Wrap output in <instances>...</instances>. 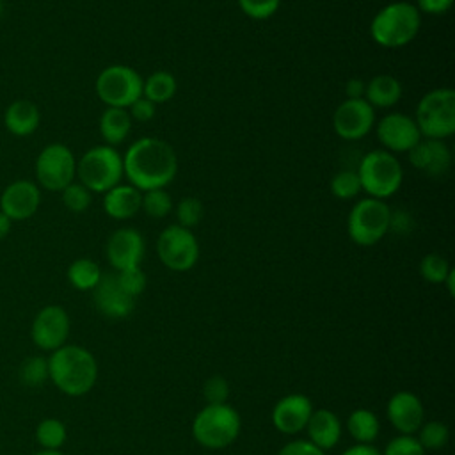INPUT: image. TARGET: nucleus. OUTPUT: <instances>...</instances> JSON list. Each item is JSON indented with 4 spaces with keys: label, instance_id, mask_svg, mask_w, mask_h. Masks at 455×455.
<instances>
[{
    "label": "nucleus",
    "instance_id": "nucleus-1",
    "mask_svg": "<svg viewBox=\"0 0 455 455\" xmlns=\"http://www.w3.org/2000/svg\"><path fill=\"white\" fill-rule=\"evenodd\" d=\"M123 172L130 185L140 192L165 188L178 172V156L169 142L156 137H142L126 149Z\"/></svg>",
    "mask_w": 455,
    "mask_h": 455
},
{
    "label": "nucleus",
    "instance_id": "nucleus-2",
    "mask_svg": "<svg viewBox=\"0 0 455 455\" xmlns=\"http://www.w3.org/2000/svg\"><path fill=\"white\" fill-rule=\"evenodd\" d=\"M48 377L62 393L82 396L96 384L98 364L87 348L62 345L48 359Z\"/></svg>",
    "mask_w": 455,
    "mask_h": 455
},
{
    "label": "nucleus",
    "instance_id": "nucleus-3",
    "mask_svg": "<svg viewBox=\"0 0 455 455\" xmlns=\"http://www.w3.org/2000/svg\"><path fill=\"white\" fill-rule=\"evenodd\" d=\"M421 12L411 2H391L370 21V36L382 48H402L419 32Z\"/></svg>",
    "mask_w": 455,
    "mask_h": 455
},
{
    "label": "nucleus",
    "instance_id": "nucleus-4",
    "mask_svg": "<svg viewBox=\"0 0 455 455\" xmlns=\"http://www.w3.org/2000/svg\"><path fill=\"white\" fill-rule=\"evenodd\" d=\"M240 427L242 419L235 407L229 403H208L196 414L192 435L201 446L220 450L238 437Z\"/></svg>",
    "mask_w": 455,
    "mask_h": 455
},
{
    "label": "nucleus",
    "instance_id": "nucleus-5",
    "mask_svg": "<svg viewBox=\"0 0 455 455\" xmlns=\"http://www.w3.org/2000/svg\"><path fill=\"white\" fill-rule=\"evenodd\" d=\"M355 172L361 181V190H364L368 197L382 201L398 192L403 180V169L398 158L386 149H373L366 153Z\"/></svg>",
    "mask_w": 455,
    "mask_h": 455
},
{
    "label": "nucleus",
    "instance_id": "nucleus-6",
    "mask_svg": "<svg viewBox=\"0 0 455 455\" xmlns=\"http://www.w3.org/2000/svg\"><path fill=\"white\" fill-rule=\"evenodd\" d=\"M416 126L423 139L444 140L455 132V91L437 87L423 94L416 107Z\"/></svg>",
    "mask_w": 455,
    "mask_h": 455
},
{
    "label": "nucleus",
    "instance_id": "nucleus-7",
    "mask_svg": "<svg viewBox=\"0 0 455 455\" xmlns=\"http://www.w3.org/2000/svg\"><path fill=\"white\" fill-rule=\"evenodd\" d=\"M76 176L89 192L105 194L112 187L119 185L124 176L123 156L114 149V146H94L76 162Z\"/></svg>",
    "mask_w": 455,
    "mask_h": 455
},
{
    "label": "nucleus",
    "instance_id": "nucleus-8",
    "mask_svg": "<svg viewBox=\"0 0 455 455\" xmlns=\"http://www.w3.org/2000/svg\"><path fill=\"white\" fill-rule=\"evenodd\" d=\"M391 208L382 199H359L347 219V233L350 240L361 247L375 245L389 231Z\"/></svg>",
    "mask_w": 455,
    "mask_h": 455
},
{
    "label": "nucleus",
    "instance_id": "nucleus-9",
    "mask_svg": "<svg viewBox=\"0 0 455 455\" xmlns=\"http://www.w3.org/2000/svg\"><path fill=\"white\" fill-rule=\"evenodd\" d=\"M94 89L107 107L128 108L142 96V76L130 66L112 64L98 75Z\"/></svg>",
    "mask_w": 455,
    "mask_h": 455
},
{
    "label": "nucleus",
    "instance_id": "nucleus-10",
    "mask_svg": "<svg viewBox=\"0 0 455 455\" xmlns=\"http://www.w3.org/2000/svg\"><path fill=\"white\" fill-rule=\"evenodd\" d=\"M36 178L37 183L50 190L60 192L76 178V160L73 151L66 144H48L41 149L36 158Z\"/></svg>",
    "mask_w": 455,
    "mask_h": 455
},
{
    "label": "nucleus",
    "instance_id": "nucleus-11",
    "mask_svg": "<svg viewBox=\"0 0 455 455\" xmlns=\"http://www.w3.org/2000/svg\"><path fill=\"white\" fill-rule=\"evenodd\" d=\"M156 252L167 268L174 272H187L199 259V243L192 229L171 224L158 235Z\"/></svg>",
    "mask_w": 455,
    "mask_h": 455
},
{
    "label": "nucleus",
    "instance_id": "nucleus-12",
    "mask_svg": "<svg viewBox=\"0 0 455 455\" xmlns=\"http://www.w3.org/2000/svg\"><path fill=\"white\" fill-rule=\"evenodd\" d=\"M375 126V108L364 100H345L332 116V128L343 140H359Z\"/></svg>",
    "mask_w": 455,
    "mask_h": 455
},
{
    "label": "nucleus",
    "instance_id": "nucleus-13",
    "mask_svg": "<svg viewBox=\"0 0 455 455\" xmlns=\"http://www.w3.org/2000/svg\"><path fill=\"white\" fill-rule=\"evenodd\" d=\"M377 139L386 151L407 153L411 151L423 137L416 126L414 117L402 112L386 114L375 126Z\"/></svg>",
    "mask_w": 455,
    "mask_h": 455
},
{
    "label": "nucleus",
    "instance_id": "nucleus-14",
    "mask_svg": "<svg viewBox=\"0 0 455 455\" xmlns=\"http://www.w3.org/2000/svg\"><path fill=\"white\" fill-rule=\"evenodd\" d=\"M69 334V316L60 306L43 307L30 329L32 341L43 350H57L64 345Z\"/></svg>",
    "mask_w": 455,
    "mask_h": 455
},
{
    "label": "nucleus",
    "instance_id": "nucleus-15",
    "mask_svg": "<svg viewBox=\"0 0 455 455\" xmlns=\"http://www.w3.org/2000/svg\"><path fill=\"white\" fill-rule=\"evenodd\" d=\"M41 203L39 187L30 180H16L9 183L0 196V212L11 220L30 219Z\"/></svg>",
    "mask_w": 455,
    "mask_h": 455
},
{
    "label": "nucleus",
    "instance_id": "nucleus-16",
    "mask_svg": "<svg viewBox=\"0 0 455 455\" xmlns=\"http://www.w3.org/2000/svg\"><path fill=\"white\" fill-rule=\"evenodd\" d=\"M105 252L116 270L139 267L144 258V238L135 228H119L108 236Z\"/></svg>",
    "mask_w": 455,
    "mask_h": 455
},
{
    "label": "nucleus",
    "instance_id": "nucleus-17",
    "mask_svg": "<svg viewBox=\"0 0 455 455\" xmlns=\"http://www.w3.org/2000/svg\"><path fill=\"white\" fill-rule=\"evenodd\" d=\"M92 297L96 309L116 320L128 316L135 306V299L119 286L116 274H101L100 283L92 290Z\"/></svg>",
    "mask_w": 455,
    "mask_h": 455
},
{
    "label": "nucleus",
    "instance_id": "nucleus-18",
    "mask_svg": "<svg viewBox=\"0 0 455 455\" xmlns=\"http://www.w3.org/2000/svg\"><path fill=\"white\" fill-rule=\"evenodd\" d=\"M313 414V403L306 395L291 393L283 396L272 411V423L283 434H297L306 428Z\"/></svg>",
    "mask_w": 455,
    "mask_h": 455
},
{
    "label": "nucleus",
    "instance_id": "nucleus-19",
    "mask_svg": "<svg viewBox=\"0 0 455 455\" xmlns=\"http://www.w3.org/2000/svg\"><path fill=\"white\" fill-rule=\"evenodd\" d=\"M423 403L411 391H398L387 402V418L403 435L414 434L423 425Z\"/></svg>",
    "mask_w": 455,
    "mask_h": 455
},
{
    "label": "nucleus",
    "instance_id": "nucleus-20",
    "mask_svg": "<svg viewBox=\"0 0 455 455\" xmlns=\"http://www.w3.org/2000/svg\"><path fill=\"white\" fill-rule=\"evenodd\" d=\"M407 153L411 164L432 178L443 176L451 164V153L446 142L437 139H421Z\"/></svg>",
    "mask_w": 455,
    "mask_h": 455
},
{
    "label": "nucleus",
    "instance_id": "nucleus-21",
    "mask_svg": "<svg viewBox=\"0 0 455 455\" xmlns=\"http://www.w3.org/2000/svg\"><path fill=\"white\" fill-rule=\"evenodd\" d=\"M142 192L133 185H116L103 194V210L116 220H126L140 210Z\"/></svg>",
    "mask_w": 455,
    "mask_h": 455
},
{
    "label": "nucleus",
    "instance_id": "nucleus-22",
    "mask_svg": "<svg viewBox=\"0 0 455 455\" xmlns=\"http://www.w3.org/2000/svg\"><path fill=\"white\" fill-rule=\"evenodd\" d=\"M306 428L311 443L320 450L334 448L341 437V421L332 411L327 409L313 411Z\"/></svg>",
    "mask_w": 455,
    "mask_h": 455
},
{
    "label": "nucleus",
    "instance_id": "nucleus-23",
    "mask_svg": "<svg viewBox=\"0 0 455 455\" xmlns=\"http://www.w3.org/2000/svg\"><path fill=\"white\" fill-rule=\"evenodd\" d=\"M41 121L39 108L30 100H16L12 101L4 114V124L14 137H28L32 135Z\"/></svg>",
    "mask_w": 455,
    "mask_h": 455
},
{
    "label": "nucleus",
    "instance_id": "nucleus-24",
    "mask_svg": "<svg viewBox=\"0 0 455 455\" xmlns=\"http://www.w3.org/2000/svg\"><path fill=\"white\" fill-rule=\"evenodd\" d=\"M363 98L373 108H391L402 98V84L393 75H377L366 84Z\"/></svg>",
    "mask_w": 455,
    "mask_h": 455
},
{
    "label": "nucleus",
    "instance_id": "nucleus-25",
    "mask_svg": "<svg viewBox=\"0 0 455 455\" xmlns=\"http://www.w3.org/2000/svg\"><path fill=\"white\" fill-rule=\"evenodd\" d=\"M132 130V117L126 108L107 107L100 116V133L108 146L121 144Z\"/></svg>",
    "mask_w": 455,
    "mask_h": 455
},
{
    "label": "nucleus",
    "instance_id": "nucleus-26",
    "mask_svg": "<svg viewBox=\"0 0 455 455\" xmlns=\"http://www.w3.org/2000/svg\"><path fill=\"white\" fill-rule=\"evenodd\" d=\"M176 78L169 71H155L146 80H142V96L155 105L169 101L176 94Z\"/></svg>",
    "mask_w": 455,
    "mask_h": 455
},
{
    "label": "nucleus",
    "instance_id": "nucleus-27",
    "mask_svg": "<svg viewBox=\"0 0 455 455\" xmlns=\"http://www.w3.org/2000/svg\"><path fill=\"white\" fill-rule=\"evenodd\" d=\"M347 428L357 443L370 444L371 441L377 439L380 423L379 418L370 409H355L350 412L347 419Z\"/></svg>",
    "mask_w": 455,
    "mask_h": 455
},
{
    "label": "nucleus",
    "instance_id": "nucleus-28",
    "mask_svg": "<svg viewBox=\"0 0 455 455\" xmlns=\"http://www.w3.org/2000/svg\"><path fill=\"white\" fill-rule=\"evenodd\" d=\"M68 279H69L71 286H75L76 290H82V291L94 290V286L101 279V270H100L98 263H94L92 259L78 258L69 265Z\"/></svg>",
    "mask_w": 455,
    "mask_h": 455
},
{
    "label": "nucleus",
    "instance_id": "nucleus-29",
    "mask_svg": "<svg viewBox=\"0 0 455 455\" xmlns=\"http://www.w3.org/2000/svg\"><path fill=\"white\" fill-rule=\"evenodd\" d=\"M36 437L44 450H59L66 441V427L60 419L46 418L37 425Z\"/></svg>",
    "mask_w": 455,
    "mask_h": 455
},
{
    "label": "nucleus",
    "instance_id": "nucleus-30",
    "mask_svg": "<svg viewBox=\"0 0 455 455\" xmlns=\"http://www.w3.org/2000/svg\"><path fill=\"white\" fill-rule=\"evenodd\" d=\"M140 210H144V213L151 219H164L171 213L172 210V199L171 196L165 192V188H153V190H146L142 194V201H140Z\"/></svg>",
    "mask_w": 455,
    "mask_h": 455
},
{
    "label": "nucleus",
    "instance_id": "nucleus-31",
    "mask_svg": "<svg viewBox=\"0 0 455 455\" xmlns=\"http://www.w3.org/2000/svg\"><path fill=\"white\" fill-rule=\"evenodd\" d=\"M331 192L338 199H354L361 192V181L355 171L343 169L331 178Z\"/></svg>",
    "mask_w": 455,
    "mask_h": 455
},
{
    "label": "nucleus",
    "instance_id": "nucleus-32",
    "mask_svg": "<svg viewBox=\"0 0 455 455\" xmlns=\"http://www.w3.org/2000/svg\"><path fill=\"white\" fill-rule=\"evenodd\" d=\"M48 379V359L41 355L27 357L20 366V380L28 387H39Z\"/></svg>",
    "mask_w": 455,
    "mask_h": 455
},
{
    "label": "nucleus",
    "instance_id": "nucleus-33",
    "mask_svg": "<svg viewBox=\"0 0 455 455\" xmlns=\"http://www.w3.org/2000/svg\"><path fill=\"white\" fill-rule=\"evenodd\" d=\"M451 267L448 265L446 258H443L441 254H427L423 256L421 263H419V274L425 281L434 283V284H443L446 275L450 274Z\"/></svg>",
    "mask_w": 455,
    "mask_h": 455
},
{
    "label": "nucleus",
    "instance_id": "nucleus-34",
    "mask_svg": "<svg viewBox=\"0 0 455 455\" xmlns=\"http://www.w3.org/2000/svg\"><path fill=\"white\" fill-rule=\"evenodd\" d=\"M419 444L425 448V450H439L443 448L448 439H450V432H448V427L441 421H428V423H423L419 428Z\"/></svg>",
    "mask_w": 455,
    "mask_h": 455
},
{
    "label": "nucleus",
    "instance_id": "nucleus-35",
    "mask_svg": "<svg viewBox=\"0 0 455 455\" xmlns=\"http://www.w3.org/2000/svg\"><path fill=\"white\" fill-rule=\"evenodd\" d=\"M60 194H62V203L69 212L82 213L91 204V194L92 192H89V188H85L80 181L78 183L76 181L69 183L66 188L60 190Z\"/></svg>",
    "mask_w": 455,
    "mask_h": 455
},
{
    "label": "nucleus",
    "instance_id": "nucleus-36",
    "mask_svg": "<svg viewBox=\"0 0 455 455\" xmlns=\"http://www.w3.org/2000/svg\"><path fill=\"white\" fill-rule=\"evenodd\" d=\"M236 4L247 18L263 21L277 12L281 0H236Z\"/></svg>",
    "mask_w": 455,
    "mask_h": 455
},
{
    "label": "nucleus",
    "instance_id": "nucleus-37",
    "mask_svg": "<svg viewBox=\"0 0 455 455\" xmlns=\"http://www.w3.org/2000/svg\"><path fill=\"white\" fill-rule=\"evenodd\" d=\"M201 217H203V203L197 197H183L176 204V219L180 226L192 229L201 222Z\"/></svg>",
    "mask_w": 455,
    "mask_h": 455
},
{
    "label": "nucleus",
    "instance_id": "nucleus-38",
    "mask_svg": "<svg viewBox=\"0 0 455 455\" xmlns=\"http://www.w3.org/2000/svg\"><path fill=\"white\" fill-rule=\"evenodd\" d=\"M117 283L119 286L130 295V297H137L144 291L146 288V274L140 270V267H132V268H124V270H117L116 272Z\"/></svg>",
    "mask_w": 455,
    "mask_h": 455
},
{
    "label": "nucleus",
    "instance_id": "nucleus-39",
    "mask_svg": "<svg viewBox=\"0 0 455 455\" xmlns=\"http://www.w3.org/2000/svg\"><path fill=\"white\" fill-rule=\"evenodd\" d=\"M203 396L208 403H228L229 384L224 377L213 375L203 386Z\"/></svg>",
    "mask_w": 455,
    "mask_h": 455
},
{
    "label": "nucleus",
    "instance_id": "nucleus-40",
    "mask_svg": "<svg viewBox=\"0 0 455 455\" xmlns=\"http://www.w3.org/2000/svg\"><path fill=\"white\" fill-rule=\"evenodd\" d=\"M384 455H425V448L412 435H400L387 443Z\"/></svg>",
    "mask_w": 455,
    "mask_h": 455
},
{
    "label": "nucleus",
    "instance_id": "nucleus-41",
    "mask_svg": "<svg viewBox=\"0 0 455 455\" xmlns=\"http://www.w3.org/2000/svg\"><path fill=\"white\" fill-rule=\"evenodd\" d=\"M128 114L132 117V121H139V123H148L155 117L156 114V105L153 101H149L148 98L140 96L137 98L128 108Z\"/></svg>",
    "mask_w": 455,
    "mask_h": 455
},
{
    "label": "nucleus",
    "instance_id": "nucleus-42",
    "mask_svg": "<svg viewBox=\"0 0 455 455\" xmlns=\"http://www.w3.org/2000/svg\"><path fill=\"white\" fill-rule=\"evenodd\" d=\"M277 455H325L323 450L315 446L311 441H290L286 443Z\"/></svg>",
    "mask_w": 455,
    "mask_h": 455
},
{
    "label": "nucleus",
    "instance_id": "nucleus-43",
    "mask_svg": "<svg viewBox=\"0 0 455 455\" xmlns=\"http://www.w3.org/2000/svg\"><path fill=\"white\" fill-rule=\"evenodd\" d=\"M411 228H412V217L405 210H396L389 213V231L403 235Z\"/></svg>",
    "mask_w": 455,
    "mask_h": 455
},
{
    "label": "nucleus",
    "instance_id": "nucleus-44",
    "mask_svg": "<svg viewBox=\"0 0 455 455\" xmlns=\"http://www.w3.org/2000/svg\"><path fill=\"white\" fill-rule=\"evenodd\" d=\"M453 5V0H418L416 7L419 12L427 14H443Z\"/></svg>",
    "mask_w": 455,
    "mask_h": 455
},
{
    "label": "nucleus",
    "instance_id": "nucleus-45",
    "mask_svg": "<svg viewBox=\"0 0 455 455\" xmlns=\"http://www.w3.org/2000/svg\"><path fill=\"white\" fill-rule=\"evenodd\" d=\"M364 89H366V82H363L361 78H350L345 84V94L348 100H357L364 96Z\"/></svg>",
    "mask_w": 455,
    "mask_h": 455
},
{
    "label": "nucleus",
    "instance_id": "nucleus-46",
    "mask_svg": "<svg viewBox=\"0 0 455 455\" xmlns=\"http://www.w3.org/2000/svg\"><path fill=\"white\" fill-rule=\"evenodd\" d=\"M341 455H382L375 446L366 444V443H357L354 446H350L348 450H345Z\"/></svg>",
    "mask_w": 455,
    "mask_h": 455
},
{
    "label": "nucleus",
    "instance_id": "nucleus-47",
    "mask_svg": "<svg viewBox=\"0 0 455 455\" xmlns=\"http://www.w3.org/2000/svg\"><path fill=\"white\" fill-rule=\"evenodd\" d=\"M11 224H12V220H11L5 213H2V212H0V240H2V238H5V236L9 235V231H11Z\"/></svg>",
    "mask_w": 455,
    "mask_h": 455
},
{
    "label": "nucleus",
    "instance_id": "nucleus-48",
    "mask_svg": "<svg viewBox=\"0 0 455 455\" xmlns=\"http://www.w3.org/2000/svg\"><path fill=\"white\" fill-rule=\"evenodd\" d=\"M453 283H455V270L451 268V270H450V274H448V275H446V279H444V284H446V288H448V293H450V295H453V293H455V284H453Z\"/></svg>",
    "mask_w": 455,
    "mask_h": 455
},
{
    "label": "nucleus",
    "instance_id": "nucleus-49",
    "mask_svg": "<svg viewBox=\"0 0 455 455\" xmlns=\"http://www.w3.org/2000/svg\"><path fill=\"white\" fill-rule=\"evenodd\" d=\"M34 455H62L59 450H43V451H37Z\"/></svg>",
    "mask_w": 455,
    "mask_h": 455
},
{
    "label": "nucleus",
    "instance_id": "nucleus-50",
    "mask_svg": "<svg viewBox=\"0 0 455 455\" xmlns=\"http://www.w3.org/2000/svg\"><path fill=\"white\" fill-rule=\"evenodd\" d=\"M2 14H4V0H0V18H2Z\"/></svg>",
    "mask_w": 455,
    "mask_h": 455
}]
</instances>
